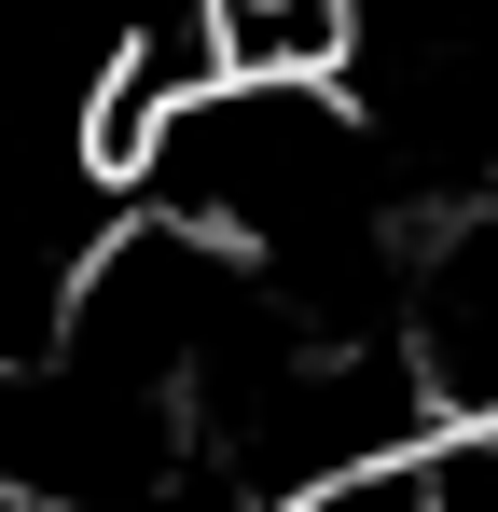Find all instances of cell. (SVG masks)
I'll list each match as a JSON object with an SVG mask.
<instances>
[{
    "label": "cell",
    "instance_id": "cell-1",
    "mask_svg": "<svg viewBox=\"0 0 498 512\" xmlns=\"http://www.w3.org/2000/svg\"><path fill=\"white\" fill-rule=\"evenodd\" d=\"M388 360H402L415 416L498 443V208H443L402 236V305H388Z\"/></svg>",
    "mask_w": 498,
    "mask_h": 512
},
{
    "label": "cell",
    "instance_id": "cell-2",
    "mask_svg": "<svg viewBox=\"0 0 498 512\" xmlns=\"http://www.w3.org/2000/svg\"><path fill=\"white\" fill-rule=\"evenodd\" d=\"M194 28H208V84L346 97L360 70V0H194Z\"/></svg>",
    "mask_w": 498,
    "mask_h": 512
},
{
    "label": "cell",
    "instance_id": "cell-3",
    "mask_svg": "<svg viewBox=\"0 0 498 512\" xmlns=\"http://www.w3.org/2000/svg\"><path fill=\"white\" fill-rule=\"evenodd\" d=\"M277 512H443V457H429V443H415V457H360V471L291 485Z\"/></svg>",
    "mask_w": 498,
    "mask_h": 512
}]
</instances>
